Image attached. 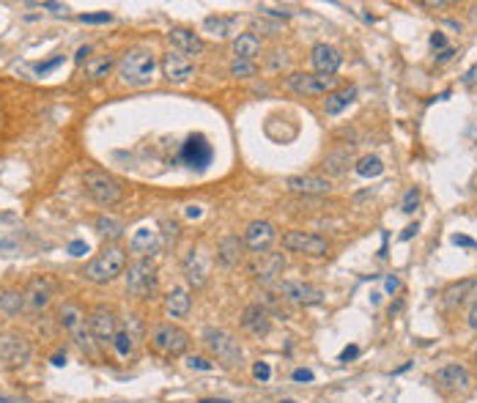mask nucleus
I'll return each instance as SVG.
<instances>
[{"instance_id": "29", "label": "nucleus", "mask_w": 477, "mask_h": 403, "mask_svg": "<svg viewBox=\"0 0 477 403\" xmlns=\"http://www.w3.org/2000/svg\"><path fill=\"white\" fill-rule=\"evenodd\" d=\"M354 99H357V88H343V91H332L330 96H327V102H324V113L327 115H340L346 107L352 105Z\"/></svg>"}, {"instance_id": "36", "label": "nucleus", "mask_w": 477, "mask_h": 403, "mask_svg": "<svg viewBox=\"0 0 477 403\" xmlns=\"http://www.w3.org/2000/svg\"><path fill=\"white\" fill-rule=\"evenodd\" d=\"M255 64L252 61H236L233 58V64H230V77H236V80H249V77H255Z\"/></svg>"}, {"instance_id": "49", "label": "nucleus", "mask_w": 477, "mask_h": 403, "mask_svg": "<svg viewBox=\"0 0 477 403\" xmlns=\"http://www.w3.org/2000/svg\"><path fill=\"white\" fill-rule=\"evenodd\" d=\"M453 242H456V244H464V247H475V242H472L469 236H453Z\"/></svg>"}, {"instance_id": "6", "label": "nucleus", "mask_w": 477, "mask_h": 403, "mask_svg": "<svg viewBox=\"0 0 477 403\" xmlns=\"http://www.w3.org/2000/svg\"><path fill=\"white\" fill-rule=\"evenodd\" d=\"M203 343H206V348L211 351V357L220 362V365H225V368H236V365H242V360H245V351H242L239 340L233 338L230 332H225V329L208 327L206 332H203Z\"/></svg>"}, {"instance_id": "7", "label": "nucleus", "mask_w": 477, "mask_h": 403, "mask_svg": "<svg viewBox=\"0 0 477 403\" xmlns=\"http://www.w3.org/2000/svg\"><path fill=\"white\" fill-rule=\"evenodd\" d=\"M286 85L299 96H324V93L330 96L337 88V77L335 74H318V72H293L286 77Z\"/></svg>"}, {"instance_id": "14", "label": "nucleus", "mask_w": 477, "mask_h": 403, "mask_svg": "<svg viewBox=\"0 0 477 403\" xmlns=\"http://www.w3.org/2000/svg\"><path fill=\"white\" fill-rule=\"evenodd\" d=\"M159 66H162V77L173 85H184L189 77L195 74V64L189 61L187 55L176 52V50L165 52V55H162V61H159Z\"/></svg>"}, {"instance_id": "26", "label": "nucleus", "mask_w": 477, "mask_h": 403, "mask_svg": "<svg viewBox=\"0 0 477 403\" xmlns=\"http://www.w3.org/2000/svg\"><path fill=\"white\" fill-rule=\"evenodd\" d=\"M135 343H138V316H129V324L116 329L113 348H116L118 357H129L135 351Z\"/></svg>"}, {"instance_id": "51", "label": "nucleus", "mask_w": 477, "mask_h": 403, "mask_svg": "<svg viewBox=\"0 0 477 403\" xmlns=\"http://www.w3.org/2000/svg\"><path fill=\"white\" fill-rule=\"evenodd\" d=\"M88 52H91L88 47H80V50H77V55H74V61H77V64H83V61H85V55H88Z\"/></svg>"}, {"instance_id": "1", "label": "nucleus", "mask_w": 477, "mask_h": 403, "mask_svg": "<svg viewBox=\"0 0 477 403\" xmlns=\"http://www.w3.org/2000/svg\"><path fill=\"white\" fill-rule=\"evenodd\" d=\"M124 269H126V253L118 244H110V247H104L94 261L85 263V269L80 275H83L88 283H94V285H107V283H113L116 277L124 275Z\"/></svg>"}, {"instance_id": "25", "label": "nucleus", "mask_w": 477, "mask_h": 403, "mask_svg": "<svg viewBox=\"0 0 477 403\" xmlns=\"http://www.w3.org/2000/svg\"><path fill=\"white\" fill-rule=\"evenodd\" d=\"M269 327H271V319H269V313H266V307H261V305H247V307H245V313H242V329H245V332L261 338V335L269 332Z\"/></svg>"}, {"instance_id": "2", "label": "nucleus", "mask_w": 477, "mask_h": 403, "mask_svg": "<svg viewBox=\"0 0 477 403\" xmlns=\"http://www.w3.org/2000/svg\"><path fill=\"white\" fill-rule=\"evenodd\" d=\"M154 72H157V58L148 50H143V47H135V50L124 52V58L118 64V77L129 88L151 85L154 83Z\"/></svg>"}, {"instance_id": "17", "label": "nucleus", "mask_w": 477, "mask_h": 403, "mask_svg": "<svg viewBox=\"0 0 477 403\" xmlns=\"http://www.w3.org/2000/svg\"><path fill=\"white\" fill-rule=\"evenodd\" d=\"M434 384L439 390H444V392H458V390H466L472 384V376H469V370L464 365L450 362V365L439 368L434 373Z\"/></svg>"}, {"instance_id": "8", "label": "nucleus", "mask_w": 477, "mask_h": 403, "mask_svg": "<svg viewBox=\"0 0 477 403\" xmlns=\"http://www.w3.org/2000/svg\"><path fill=\"white\" fill-rule=\"evenodd\" d=\"M157 288V266L151 263V258H138L135 263H129L126 269V294L138 299H151Z\"/></svg>"}, {"instance_id": "35", "label": "nucleus", "mask_w": 477, "mask_h": 403, "mask_svg": "<svg viewBox=\"0 0 477 403\" xmlns=\"http://www.w3.org/2000/svg\"><path fill=\"white\" fill-rule=\"evenodd\" d=\"M381 170H384V162L378 157H374V154H368V157H362L357 162V173L362 178H376V176H381Z\"/></svg>"}, {"instance_id": "54", "label": "nucleus", "mask_w": 477, "mask_h": 403, "mask_svg": "<svg viewBox=\"0 0 477 403\" xmlns=\"http://www.w3.org/2000/svg\"><path fill=\"white\" fill-rule=\"evenodd\" d=\"M198 403H230V401H223V398H203V401Z\"/></svg>"}, {"instance_id": "20", "label": "nucleus", "mask_w": 477, "mask_h": 403, "mask_svg": "<svg viewBox=\"0 0 477 403\" xmlns=\"http://www.w3.org/2000/svg\"><path fill=\"white\" fill-rule=\"evenodd\" d=\"M184 275H187L189 285H195V288L206 285L208 275H211V263H208V255L203 250H189V255L184 258Z\"/></svg>"}, {"instance_id": "50", "label": "nucleus", "mask_w": 477, "mask_h": 403, "mask_svg": "<svg viewBox=\"0 0 477 403\" xmlns=\"http://www.w3.org/2000/svg\"><path fill=\"white\" fill-rule=\"evenodd\" d=\"M384 285H387V291L393 294V291L398 288V285H400V283H398V277H387V280H384Z\"/></svg>"}, {"instance_id": "38", "label": "nucleus", "mask_w": 477, "mask_h": 403, "mask_svg": "<svg viewBox=\"0 0 477 403\" xmlns=\"http://www.w3.org/2000/svg\"><path fill=\"white\" fill-rule=\"evenodd\" d=\"M417 206H420V190L412 187V190L403 195V203H400V212L403 214H415Z\"/></svg>"}, {"instance_id": "53", "label": "nucleus", "mask_w": 477, "mask_h": 403, "mask_svg": "<svg viewBox=\"0 0 477 403\" xmlns=\"http://www.w3.org/2000/svg\"><path fill=\"white\" fill-rule=\"evenodd\" d=\"M422 6H425V8H447L450 3H422Z\"/></svg>"}, {"instance_id": "39", "label": "nucleus", "mask_w": 477, "mask_h": 403, "mask_svg": "<svg viewBox=\"0 0 477 403\" xmlns=\"http://www.w3.org/2000/svg\"><path fill=\"white\" fill-rule=\"evenodd\" d=\"M77 20L83 25H104V22H113V14L110 11H96V14H80Z\"/></svg>"}, {"instance_id": "34", "label": "nucleus", "mask_w": 477, "mask_h": 403, "mask_svg": "<svg viewBox=\"0 0 477 403\" xmlns=\"http://www.w3.org/2000/svg\"><path fill=\"white\" fill-rule=\"evenodd\" d=\"M0 310L9 313V316H17L20 310H25L22 291H3V294H0Z\"/></svg>"}, {"instance_id": "5", "label": "nucleus", "mask_w": 477, "mask_h": 403, "mask_svg": "<svg viewBox=\"0 0 477 403\" xmlns=\"http://www.w3.org/2000/svg\"><path fill=\"white\" fill-rule=\"evenodd\" d=\"M83 187L99 206H116L124 198L121 181L116 176H110L107 170H88L83 176Z\"/></svg>"}, {"instance_id": "41", "label": "nucleus", "mask_w": 477, "mask_h": 403, "mask_svg": "<svg viewBox=\"0 0 477 403\" xmlns=\"http://www.w3.org/2000/svg\"><path fill=\"white\" fill-rule=\"evenodd\" d=\"M252 376H255L258 382H269V379H271V368L266 365V362H255V365H252Z\"/></svg>"}, {"instance_id": "37", "label": "nucleus", "mask_w": 477, "mask_h": 403, "mask_svg": "<svg viewBox=\"0 0 477 403\" xmlns=\"http://www.w3.org/2000/svg\"><path fill=\"white\" fill-rule=\"evenodd\" d=\"M349 159V151H337V154H330L324 159V168L332 170V173H343V162Z\"/></svg>"}, {"instance_id": "31", "label": "nucleus", "mask_w": 477, "mask_h": 403, "mask_svg": "<svg viewBox=\"0 0 477 403\" xmlns=\"http://www.w3.org/2000/svg\"><path fill=\"white\" fill-rule=\"evenodd\" d=\"M475 291H477L475 280H461L458 285H453V288L444 291V305H447V307H461V305L466 302V297L475 294Z\"/></svg>"}, {"instance_id": "27", "label": "nucleus", "mask_w": 477, "mask_h": 403, "mask_svg": "<svg viewBox=\"0 0 477 403\" xmlns=\"http://www.w3.org/2000/svg\"><path fill=\"white\" fill-rule=\"evenodd\" d=\"M261 50H264V44H261V39H258L255 33H239V36L233 39V55H236V61H252V64H255V58L261 55Z\"/></svg>"}, {"instance_id": "13", "label": "nucleus", "mask_w": 477, "mask_h": 403, "mask_svg": "<svg viewBox=\"0 0 477 403\" xmlns=\"http://www.w3.org/2000/svg\"><path fill=\"white\" fill-rule=\"evenodd\" d=\"M22 297H25V310L42 313L44 307L52 302V297H55V283L50 277H33L28 283V288L22 291Z\"/></svg>"}, {"instance_id": "55", "label": "nucleus", "mask_w": 477, "mask_h": 403, "mask_svg": "<svg viewBox=\"0 0 477 403\" xmlns=\"http://www.w3.org/2000/svg\"><path fill=\"white\" fill-rule=\"evenodd\" d=\"M189 217H201V209H198V206H189Z\"/></svg>"}, {"instance_id": "15", "label": "nucleus", "mask_w": 477, "mask_h": 403, "mask_svg": "<svg viewBox=\"0 0 477 403\" xmlns=\"http://www.w3.org/2000/svg\"><path fill=\"white\" fill-rule=\"evenodd\" d=\"M280 294H283V299H288L293 305H305V307L324 302V291L310 285V283H302V280H283Z\"/></svg>"}, {"instance_id": "57", "label": "nucleus", "mask_w": 477, "mask_h": 403, "mask_svg": "<svg viewBox=\"0 0 477 403\" xmlns=\"http://www.w3.org/2000/svg\"><path fill=\"white\" fill-rule=\"evenodd\" d=\"M475 362H477V348H475Z\"/></svg>"}, {"instance_id": "45", "label": "nucleus", "mask_w": 477, "mask_h": 403, "mask_svg": "<svg viewBox=\"0 0 477 403\" xmlns=\"http://www.w3.org/2000/svg\"><path fill=\"white\" fill-rule=\"evenodd\" d=\"M69 253H72V255H85V253H88V244L77 239V242H72V244H69Z\"/></svg>"}, {"instance_id": "47", "label": "nucleus", "mask_w": 477, "mask_h": 403, "mask_svg": "<svg viewBox=\"0 0 477 403\" xmlns=\"http://www.w3.org/2000/svg\"><path fill=\"white\" fill-rule=\"evenodd\" d=\"M354 357H359V348H357V346H349V348L340 354V362H349L354 360Z\"/></svg>"}, {"instance_id": "30", "label": "nucleus", "mask_w": 477, "mask_h": 403, "mask_svg": "<svg viewBox=\"0 0 477 403\" xmlns=\"http://www.w3.org/2000/svg\"><path fill=\"white\" fill-rule=\"evenodd\" d=\"M113 66H116V58L113 55H94V58H88L85 61V77L88 80H104L110 72H113Z\"/></svg>"}, {"instance_id": "28", "label": "nucleus", "mask_w": 477, "mask_h": 403, "mask_svg": "<svg viewBox=\"0 0 477 403\" xmlns=\"http://www.w3.org/2000/svg\"><path fill=\"white\" fill-rule=\"evenodd\" d=\"M242 247H245V242H239V236H225V239H220V244H217V263L220 266H236L239 263V258H242Z\"/></svg>"}, {"instance_id": "21", "label": "nucleus", "mask_w": 477, "mask_h": 403, "mask_svg": "<svg viewBox=\"0 0 477 403\" xmlns=\"http://www.w3.org/2000/svg\"><path fill=\"white\" fill-rule=\"evenodd\" d=\"M0 360L9 365H25L30 360V343L22 335H0Z\"/></svg>"}, {"instance_id": "10", "label": "nucleus", "mask_w": 477, "mask_h": 403, "mask_svg": "<svg viewBox=\"0 0 477 403\" xmlns=\"http://www.w3.org/2000/svg\"><path fill=\"white\" fill-rule=\"evenodd\" d=\"M88 327H91V335L96 343L102 346H113V338H116V329H118V321H116V313L104 305H96L88 316Z\"/></svg>"}, {"instance_id": "19", "label": "nucleus", "mask_w": 477, "mask_h": 403, "mask_svg": "<svg viewBox=\"0 0 477 403\" xmlns=\"http://www.w3.org/2000/svg\"><path fill=\"white\" fill-rule=\"evenodd\" d=\"M167 42L173 44V50L176 52H181V55H201L203 50H206V42L195 33V30H189V28H170L167 30Z\"/></svg>"}, {"instance_id": "24", "label": "nucleus", "mask_w": 477, "mask_h": 403, "mask_svg": "<svg viewBox=\"0 0 477 403\" xmlns=\"http://www.w3.org/2000/svg\"><path fill=\"white\" fill-rule=\"evenodd\" d=\"M129 250L140 258H151L159 250V231H154L151 225H140L129 239Z\"/></svg>"}, {"instance_id": "33", "label": "nucleus", "mask_w": 477, "mask_h": 403, "mask_svg": "<svg viewBox=\"0 0 477 403\" xmlns=\"http://www.w3.org/2000/svg\"><path fill=\"white\" fill-rule=\"evenodd\" d=\"M94 228H96V231H99V234H102L104 239H121V236H124V225H121L118 220L107 217V214H102V217H96Z\"/></svg>"}, {"instance_id": "44", "label": "nucleus", "mask_w": 477, "mask_h": 403, "mask_svg": "<svg viewBox=\"0 0 477 403\" xmlns=\"http://www.w3.org/2000/svg\"><path fill=\"white\" fill-rule=\"evenodd\" d=\"M431 47H436V50H447V39H444V33H431Z\"/></svg>"}, {"instance_id": "22", "label": "nucleus", "mask_w": 477, "mask_h": 403, "mask_svg": "<svg viewBox=\"0 0 477 403\" xmlns=\"http://www.w3.org/2000/svg\"><path fill=\"white\" fill-rule=\"evenodd\" d=\"M310 61L318 74H335L340 69V64H343V55L332 44H315L310 52Z\"/></svg>"}, {"instance_id": "23", "label": "nucleus", "mask_w": 477, "mask_h": 403, "mask_svg": "<svg viewBox=\"0 0 477 403\" xmlns=\"http://www.w3.org/2000/svg\"><path fill=\"white\" fill-rule=\"evenodd\" d=\"M162 307H165L167 319H187L189 307H192V297L184 285H173L162 299Z\"/></svg>"}, {"instance_id": "48", "label": "nucleus", "mask_w": 477, "mask_h": 403, "mask_svg": "<svg viewBox=\"0 0 477 403\" xmlns=\"http://www.w3.org/2000/svg\"><path fill=\"white\" fill-rule=\"evenodd\" d=\"M469 329L477 332V299L472 302V307H469Z\"/></svg>"}, {"instance_id": "52", "label": "nucleus", "mask_w": 477, "mask_h": 403, "mask_svg": "<svg viewBox=\"0 0 477 403\" xmlns=\"http://www.w3.org/2000/svg\"><path fill=\"white\" fill-rule=\"evenodd\" d=\"M52 365H55V368H63V365H66V354H55V357H52Z\"/></svg>"}, {"instance_id": "12", "label": "nucleus", "mask_w": 477, "mask_h": 403, "mask_svg": "<svg viewBox=\"0 0 477 403\" xmlns=\"http://www.w3.org/2000/svg\"><path fill=\"white\" fill-rule=\"evenodd\" d=\"M214 159V149L203 135H192L187 143L181 146V162L192 170H206Z\"/></svg>"}, {"instance_id": "46", "label": "nucleus", "mask_w": 477, "mask_h": 403, "mask_svg": "<svg viewBox=\"0 0 477 403\" xmlns=\"http://www.w3.org/2000/svg\"><path fill=\"white\" fill-rule=\"evenodd\" d=\"M417 231H420V225H417V222H412V225H406V228H403L400 239H403V242H409L412 236H417Z\"/></svg>"}, {"instance_id": "18", "label": "nucleus", "mask_w": 477, "mask_h": 403, "mask_svg": "<svg viewBox=\"0 0 477 403\" xmlns=\"http://www.w3.org/2000/svg\"><path fill=\"white\" fill-rule=\"evenodd\" d=\"M283 187L293 195H330L332 192V181L321 178V176H288L283 181Z\"/></svg>"}, {"instance_id": "32", "label": "nucleus", "mask_w": 477, "mask_h": 403, "mask_svg": "<svg viewBox=\"0 0 477 403\" xmlns=\"http://www.w3.org/2000/svg\"><path fill=\"white\" fill-rule=\"evenodd\" d=\"M203 28L208 33H214L217 39H228L233 33V28H236V17H206Z\"/></svg>"}, {"instance_id": "40", "label": "nucleus", "mask_w": 477, "mask_h": 403, "mask_svg": "<svg viewBox=\"0 0 477 403\" xmlns=\"http://www.w3.org/2000/svg\"><path fill=\"white\" fill-rule=\"evenodd\" d=\"M63 64V55H55V58H50V61H44V64H36L33 66V72L39 74V77H44V74H50L52 69H58V66Z\"/></svg>"}, {"instance_id": "16", "label": "nucleus", "mask_w": 477, "mask_h": 403, "mask_svg": "<svg viewBox=\"0 0 477 403\" xmlns=\"http://www.w3.org/2000/svg\"><path fill=\"white\" fill-rule=\"evenodd\" d=\"M274 239H277V228L266 222V220H252L247 225V231H245V247L252 250V253H266L271 244H274Z\"/></svg>"}, {"instance_id": "3", "label": "nucleus", "mask_w": 477, "mask_h": 403, "mask_svg": "<svg viewBox=\"0 0 477 403\" xmlns=\"http://www.w3.org/2000/svg\"><path fill=\"white\" fill-rule=\"evenodd\" d=\"M58 319H61L63 332L74 340V346H77L80 351H85L88 357H94V354H96V340L91 335V327H88L83 307H80L77 302H63Z\"/></svg>"}, {"instance_id": "4", "label": "nucleus", "mask_w": 477, "mask_h": 403, "mask_svg": "<svg viewBox=\"0 0 477 403\" xmlns=\"http://www.w3.org/2000/svg\"><path fill=\"white\" fill-rule=\"evenodd\" d=\"M189 332H184L181 327H176L173 321H162V324H157L154 329H151V348L157 351V354H162L167 360H173V357H184L189 348Z\"/></svg>"}, {"instance_id": "11", "label": "nucleus", "mask_w": 477, "mask_h": 403, "mask_svg": "<svg viewBox=\"0 0 477 403\" xmlns=\"http://www.w3.org/2000/svg\"><path fill=\"white\" fill-rule=\"evenodd\" d=\"M249 272L255 277V283H261V285H269L274 283L277 277L286 272V255L283 253H258V258L252 261V266H249Z\"/></svg>"}, {"instance_id": "56", "label": "nucleus", "mask_w": 477, "mask_h": 403, "mask_svg": "<svg viewBox=\"0 0 477 403\" xmlns=\"http://www.w3.org/2000/svg\"><path fill=\"white\" fill-rule=\"evenodd\" d=\"M0 403H20L17 398H0Z\"/></svg>"}, {"instance_id": "9", "label": "nucleus", "mask_w": 477, "mask_h": 403, "mask_svg": "<svg viewBox=\"0 0 477 403\" xmlns=\"http://www.w3.org/2000/svg\"><path fill=\"white\" fill-rule=\"evenodd\" d=\"M283 247L288 253L310 255V258H321V255L330 253V242L324 236L310 234V231H288L283 236Z\"/></svg>"}, {"instance_id": "42", "label": "nucleus", "mask_w": 477, "mask_h": 403, "mask_svg": "<svg viewBox=\"0 0 477 403\" xmlns=\"http://www.w3.org/2000/svg\"><path fill=\"white\" fill-rule=\"evenodd\" d=\"M187 365L192 370H214V362H208L206 357H189Z\"/></svg>"}, {"instance_id": "43", "label": "nucleus", "mask_w": 477, "mask_h": 403, "mask_svg": "<svg viewBox=\"0 0 477 403\" xmlns=\"http://www.w3.org/2000/svg\"><path fill=\"white\" fill-rule=\"evenodd\" d=\"M293 382H313V370H308V368H296V370H293Z\"/></svg>"}]
</instances>
